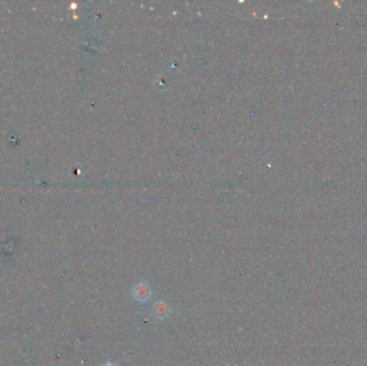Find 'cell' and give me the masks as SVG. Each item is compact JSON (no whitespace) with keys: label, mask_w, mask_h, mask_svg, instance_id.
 Returning <instances> with one entry per match:
<instances>
[{"label":"cell","mask_w":367,"mask_h":366,"mask_svg":"<svg viewBox=\"0 0 367 366\" xmlns=\"http://www.w3.org/2000/svg\"><path fill=\"white\" fill-rule=\"evenodd\" d=\"M153 312H154V315L156 316V318L165 319L170 314V306H169V304L165 303L164 301H160L155 304Z\"/></svg>","instance_id":"2"},{"label":"cell","mask_w":367,"mask_h":366,"mask_svg":"<svg viewBox=\"0 0 367 366\" xmlns=\"http://www.w3.org/2000/svg\"><path fill=\"white\" fill-rule=\"evenodd\" d=\"M102 366H117L114 362H112V361H109V362H107V363H104Z\"/></svg>","instance_id":"3"},{"label":"cell","mask_w":367,"mask_h":366,"mask_svg":"<svg viewBox=\"0 0 367 366\" xmlns=\"http://www.w3.org/2000/svg\"><path fill=\"white\" fill-rule=\"evenodd\" d=\"M132 295L136 301L146 302L151 299L152 296L151 287H149V285L144 281L139 282L132 289Z\"/></svg>","instance_id":"1"}]
</instances>
